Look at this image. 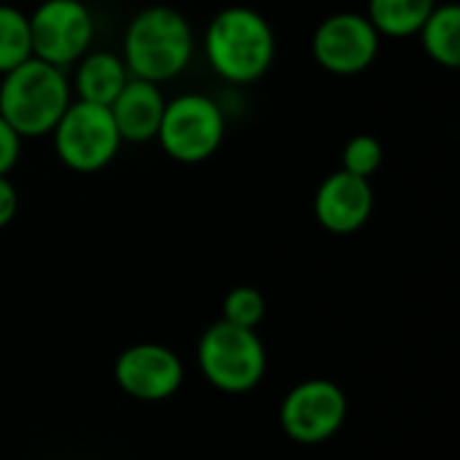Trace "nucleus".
I'll return each instance as SVG.
<instances>
[{
    "instance_id": "1",
    "label": "nucleus",
    "mask_w": 460,
    "mask_h": 460,
    "mask_svg": "<svg viewBox=\"0 0 460 460\" xmlns=\"http://www.w3.org/2000/svg\"><path fill=\"white\" fill-rule=\"evenodd\" d=\"M210 70L234 86L264 78L278 54V38L264 13L248 5L221 8L205 27L202 38Z\"/></svg>"
},
{
    "instance_id": "2",
    "label": "nucleus",
    "mask_w": 460,
    "mask_h": 460,
    "mask_svg": "<svg viewBox=\"0 0 460 460\" xmlns=\"http://www.w3.org/2000/svg\"><path fill=\"white\" fill-rule=\"evenodd\" d=\"M194 49V27L186 13L172 5H146L124 30L121 59L132 78L162 86L189 70Z\"/></svg>"
},
{
    "instance_id": "3",
    "label": "nucleus",
    "mask_w": 460,
    "mask_h": 460,
    "mask_svg": "<svg viewBox=\"0 0 460 460\" xmlns=\"http://www.w3.org/2000/svg\"><path fill=\"white\" fill-rule=\"evenodd\" d=\"M70 102V73L43 59L30 57L0 75V116L22 140L51 135Z\"/></svg>"
},
{
    "instance_id": "4",
    "label": "nucleus",
    "mask_w": 460,
    "mask_h": 460,
    "mask_svg": "<svg viewBox=\"0 0 460 460\" xmlns=\"http://www.w3.org/2000/svg\"><path fill=\"white\" fill-rule=\"evenodd\" d=\"M226 137L224 108L202 92H183L164 102L156 129L159 148L181 164H199L216 156Z\"/></svg>"
},
{
    "instance_id": "5",
    "label": "nucleus",
    "mask_w": 460,
    "mask_h": 460,
    "mask_svg": "<svg viewBox=\"0 0 460 460\" xmlns=\"http://www.w3.org/2000/svg\"><path fill=\"white\" fill-rule=\"evenodd\" d=\"M205 380L224 394H248L267 375V350L256 329L216 321L205 329L197 348Z\"/></svg>"
},
{
    "instance_id": "6",
    "label": "nucleus",
    "mask_w": 460,
    "mask_h": 460,
    "mask_svg": "<svg viewBox=\"0 0 460 460\" xmlns=\"http://www.w3.org/2000/svg\"><path fill=\"white\" fill-rule=\"evenodd\" d=\"M57 159L73 172H100L121 151L124 140L116 129L111 108L73 100L51 129Z\"/></svg>"
},
{
    "instance_id": "7",
    "label": "nucleus",
    "mask_w": 460,
    "mask_h": 460,
    "mask_svg": "<svg viewBox=\"0 0 460 460\" xmlns=\"http://www.w3.org/2000/svg\"><path fill=\"white\" fill-rule=\"evenodd\" d=\"M30 16L32 57L70 70L94 43L97 24L86 0H40Z\"/></svg>"
},
{
    "instance_id": "8",
    "label": "nucleus",
    "mask_w": 460,
    "mask_h": 460,
    "mask_svg": "<svg viewBox=\"0 0 460 460\" xmlns=\"http://www.w3.org/2000/svg\"><path fill=\"white\" fill-rule=\"evenodd\" d=\"M348 418V399L332 380L313 377L294 385L280 402V429L299 445L329 442Z\"/></svg>"
},
{
    "instance_id": "9",
    "label": "nucleus",
    "mask_w": 460,
    "mask_h": 460,
    "mask_svg": "<svg viewBox=\"0 0 460 460\" xmlns=\"http://www.w3.org/2000/svg\"><path fill=\"white\" fill-rule=\"evenodd\" d=\"M383 38L367 13L337 11L313 32V57L332 75H358L369 70L380 54Z\"/></svg>"
},
{
    "instance_id": "10",
    "label": "nucleus",
    "mask_w": 460,
    "mask_h": 460,
    "mask_svg": "<svg viewBox=\"0 0 460 460\" xmlns=\"http://www.w3.org/2000/svg\"><path fill=\"white\" fill-rule=\"evenodd\" d=\"M119 388L137 402H164L183 385L181 358L156 342H140L127 348L113 367Z\"/></svg>"
},
{
    "instance_id": "11",
    "label": "nucleus",
    "mask_w": 460,
    "mask_h": 460,
    "mask_svg": "<svg viewBox=\"0 0 460 460\" xmlns=\"http://www.w3.org/2000/svg\"><path fill=\"white\" fill-rule=\"evenodd\" d=\"M318 224L332 234H356L375 213L372 181L337 170L323 178L313 202Z\"/></svg>"
},
{
    "instance_id": "12",
    "label": "nucleus",
    "mask_w": 460,
    "mask_h": 460,
    "mask_svg": "<svg viewBox=\"0 0 460 460\" xmlns=\"http://www.w3.org/2000/svg\"><path fill=\"white\" fill-rule=\"evenodd\" d=\"M164 92L159 84L129 78L116 100L108 105L116 121V129L124 143H148L156 137L162 113H164Z\"/></svg>"
},
{
    "instance_id": "13",
    "label": "nucleus",
    "mask_w": 460,
    "mask_h": 460,
    "mask_svg": "<svg viewBox=\"0 0 460 460\" xmlns=\"http://www.w3.org/2000/svg\"><path fill=\"white\" fill-rule=\"evenodd\" d=\"M70 70H73L70 75L73 100L105 105V108L132 78L121 54H113L108 49H89Z\"/></svg>"
},
{
    "instance_id": "14",
    "label": "nucleus",
    "mask_w": 460,
    "mask_h": 460,
    "mask_svg": "<svg viewBox=\"0 0 460 460\" xmlns=\"http://www.w3.org/2000/svg\"><path fill=\"white\" fill-rule=\"evenodd\" d=\"M420 46L431 62L456 70L460 65V8L456 3H439L423 27L418 30Z\"/></svg>"
},
{
    "instance_id": "15",
    "label": "nucleus",
    "mask_w": 460,
    "mask_h": 460,
    "mask_svg": "<svg viewBox=\"0 0 460 460\" xmlns=\"http://www.w3.org/2000/svg\"><path fill=\"white\" fill-rule=\"evenodd\" d=\"M442 0H367V19L380 38H412Z\"/></svg>"
},
{
    "instance_id": "16",
    "label": "nucleus",
    "mask_w": 460,
    "mask_h": 460,
    "mask_svg": "<svg viewBox=\"0 0 460 460\" xmlns=\"http://www.w3.org/2000/svg\"><path fill=\"white\" fill-rule=\"evenodd\" d=\"M32 57L30 16L11 3H0V75Z\"/></svg>"
},
{
    "instance_id": "17",
    "label": "nucleus",
    "mask_w": 460,
    "mask_h": 460,
    "mask_svg": "<svg viewBox=\"0 0 460 460\" xmlns=\"http://www.w3.org/2000/svg\"><path fill=\"white\" fill-rule=\"evenodd\" d=\"M383 143L369 135V132H361V135H353L345 148H342V170L350 172V175H358V178H367L372 181V175L383 167Z\"/></svg>"
},
{
    "instance_id": "18",
    "label": "nucleus",
    "mask_w": 460,
    "mask_h": 460,
    "mask_svg": "<svg viewBox=\"0 0 460 460\" xmlns=\"http://www.w3.org/2000/svg\"><path fill=\"white\" fill-rule=\"evenodd\" d=\"M221 310H224V318L221 321H229V323L243 326V329H256L264 321L267 302H264V296H261L259 288H253V286H237V288H232L224 296Z\"/></svg>"
},
{
    "instance_id": "19",
    "label": "nucleus",
    "mask_w": 460,
    "mask_h": 460,
    "mask_svg": "<svg viewBox=\"0 0 460 460\" xmlns=\"http://www.w3.org/2000/svg\"><path fill=\"white\" fill-rule=\"evenodd\" d=\"M22 143L24 140L19 137V132L0 116V175H8L16 167L22 156Z\"/></svg>"
},
{
    "instance_id": "20",
    "label": "nucleus",
    "mask_w": 460,
    "mask_h": 460,
    "mask_svg": "<svg viewBox=\"0 0 460 460\" xmlns=\"http://www.w3.org/2000/svg\"><path fill=\"white\" fill-rule=\"evenodd\" d=\"M19 210V191L8 175H0V229L16 218Z\"/></svg>"
}]
</instances>
